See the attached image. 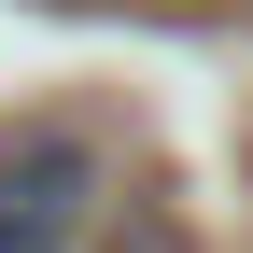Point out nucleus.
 I'll use <instances>...</instances> for the list:
<instances>
[{"mask_svg": "<svg viewBox=\"0 0 253 253\" xmlns=\"http://www.w3.org/2000/svg\"><path fill=\"white\" fill-rule=\"evenodd\" d=\"M84 211H99V141H71V126L0 141V253H71Z\"/></svg>", "mask_w": 253, "mask_h": 253, "instance_id": "nucleus-1", "label": "nucleus"}]
</instances>
